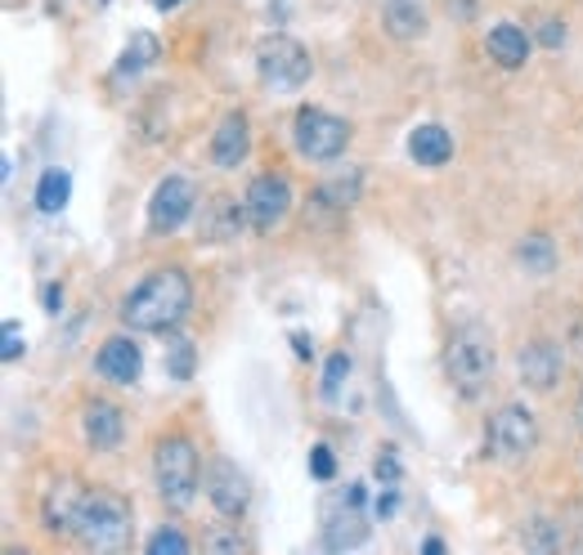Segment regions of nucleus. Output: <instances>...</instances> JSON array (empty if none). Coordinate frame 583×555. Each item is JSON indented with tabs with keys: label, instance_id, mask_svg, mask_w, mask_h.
Instances as JSON below:
<instances>
[{
	"label": "nucleus",
	"instance_id": "72a5a7b5",
	"mask_svg": "<svg viewBox=\"0 0 583 555\" xmlns=\"http://www.w3.org/2000/svg\"><path fill=\"white\" fill-rule=\"evenodd\" d=\"M292 345H296V355H301V359H310V355H314V350H310V336H301V331L292 336Z\"/></svg>",
	"mask_w": 583,
	"mask_h": 555
},
{
	"label": "nucleus",
	"instance_id": "ddd939ff",
	"mask_svg": "<svg viewBox=\"0 0 583 555\" xmlns=\"http://www.w3.org/2000/svg\"><path fill=\"white\" fill-rule=\"evenodd\" d=\"M95 368L112 385H136L140 381V368H144V355H140V345L131 336H108L104 350H99V359H95Z\"/></svg>",
	"mask_w": 583,
	"mask_h": 555
},
{
	"label": "nucleus",
	"instance_id": "39448f33",
	"mask_svg": "<svg viewBox=\"0 0 583 555\" xmlns=\"http://www.w3.org/2000/svg\"><path fill=\"white\" fill-rule=\"evenodd\" d=\"M256 73H261L270 90H301L314 73V63L296 36L274 32V36H261V45H256Z\"/></svg>",
	"mask_w": 583,
	"mask_h": 555
},
{
	"label": "nucleus",
	"instance_id": "20e7f679",
	"mask_svg": "<svg viewBox=\"0 0 583 555\" xmlns=\"http://www.w3.org/2000/svg\"><path fill=\"white\" fill-rule=\"evenodd\" d=\"M153 479L166 507L184 511L193 498H198V448H193L188 435H166L153 448Z\"/></svg>",
	"mask_w": 583,
	"mask_h": 555
},
{
	"label": "nucleus",
	"instance_id": "f257e3e1",
	"mask_svg": "<svg viewBox=\"0 0 583 555\" xmlns=\"http://www.w3.org/2000/svg\"><path fill=\"white\" fill-rule=\"evenodd\" d=\"M193 309V283L188 273L166 264L153 269L144 283L121 301V323L131 331H175Z\"/></svg>",
	"mask_w": 583,
	"mask_h": 555
},
{
	"label": "nucleus",
	"instance_id": "a878e982",
	"mask_svg": "<svg viewBox=\"0 0 583 555\" xmlns=\"http://www.w3.org/2000/svg\"><path fill=\"white\" fill-rule=\"evenodd\" d=\"M346 377H350V359L346 355H333L328 359V372H323V399H337V390H342Z\"/></svg>",
	"mask_w": 583,
	"mask_h": 555
},
{
	"label": "nucleus",
	"instance_id": "f03ea898",
	"mask_svg": "<svg viewBox=\"0 0 583 555\" xmlns=\"http://www.w3.org/2000/svg\"><path fill=\"white\" fill-rule=\"evenodd\" d=\"M498 350H494V331L485 323H463L444 345V377L453 381L463 399H481L494 381Z\"/></svg>",
	"mask_w": 583,
	"mask_h": 555
},
{
	"label": "nucleus",
	"instance_id": "f3484780",
	"mask_svg": "<svg viewBox=\"0 0 583 555\" xmlns=\"http://www.w3.org/2000/svg\"><path fill=\"white\" fill-rule=\"evenodd\" d=\"M409 157L418 162V166H444L449 157H453V139H449V130L444 126H435V121H427V126H418L413 134H409Z\"/></svg>",
	"mask_w": 583,
	"mask_h": 555
},
{
	"label": "nucleus",
	"instance_id": "9d476101",
	"mask_svg": "<svg viewBox=\"0 0 583 555\" xmlns=\"http://www.w3.org/2000/svg\"><path fill=\"white\" fill-rule=\"evenodd\" d=\"M368 537V515H364V483H350L337 511H328L323 520V542L333 551H355Z\"/></svg>",
	"mask_w": 583,
	"mask_h": 555
},
{
	"label": "nucleus",
	"instance_id": "1a4fd4ad",
	"mask_svg": "<svg viewBox=\"0 0 583 555\" xmlns=\"http://www.w3.org/2000/svg\"><path fill=\"white\" fill-rule=\"evenodd\" d=\"M242 211H247V220L261 229V233H270L274 225H283L288 220V211H292V184L283 179V175H256L251 179V188H247V197H242Z\"/></svg>",
	"mask_w": 583,
	"mask_h": 555
},
{
	"label": "nucleus",
	"instance_id": "7ed1b4c3",
	"mask_svg": "<svg viewBox=\"0 0 583 555\" xmlns=\"http://www.w3.org/2000/svg\"><path fill=\"white\" fill-rule=\"evenodd\" d=\"M90 551H121L131 542V502L108 493V489H86V502L77 511L73 529Z\"/></svg>",
	"mask_w": 583,
	"mask_h": 555
},
{
	"label": "nucleus",
	"instance_id": "b1692460",
	"mask_svg": "<svg viewBox=\"0 0 583 555\" xmlns=\"http://www.w3.org/2000/svg\"><path fill=\"white\" fill-rule=\"evenodd\" d=\"M166 372H171V381H188L193 377V345L184 336H175L166 345Z\"/></svg>",
	"mask_w": 583,
	"mask_h": 555
},
{
	"label": "nucleus",
	"instance_id": "cd10ccee",
	"mask_svg": "<svg viewBox=\"0 0 583 555\" xmlns=\"http://www.w3.org/2000/svg\"><path fill=\"white\" fill-rule=\"evenodd\" d=\"M19 355H23V327L14 318H6V345H0V359L14 363Z\"/></svg>",
	"mask_w": 583,
	"mask_h": 555
},
{
	"label": "nucleus",
	"instance_id": "412c9836",
	"mask_svg": "<svg viewBox=\"0 0 583 555\" xmlns=\"http://www.w3.org/2000/svg\"><path fill=\"white\" fill-rule=\"evenodd\" d=\"M153 63H158V36H149V32H136L131 41H126V50H121L117 77H140L144 67H153Z\"/></svg>",
	"mask_w": 583,
	"mask_h": 555
},
{
	"label": "nucleus",
	"instance_id": "c756f323",
	"mask_svg": "<svg viewBox=\"0 0 583 555\" xmlns=\"http://www.w3.org/2000/svg\"><path fill=\"white\" fill-rule=\"evenodd\" d=\"M539 41H543L548 50H557V45L565 41V28H561L557 19H543V28H539Z\"/></svg>",
	"mask_w": 583,
	"mask_h": 555
},
{
	"label": "nucleus",
	"instance_id": "aec40b11",
	"mask_svg": "<svg viewBox=\"0 0 583 555\" xmlns=\"http://www.w3.org/2000/svg\"><path fill=\"white\" fill-rule=\"evenodd\" d=\"M516 260L526 264V273L548 278V273L557 269V247H552V238H548V233H526L521 242H516Z\"/></svg>",
	"mask_w": 583,
	"mask_h": 555
},
{
	"label": "nucleus",
	"instance_id": "dca6fc26",
	"mask_svg": "<svg viewBox=\"0 0 583 555\" xmlns=\"http://www.w3.org/2000/svg\"><path fill=\"white\" fill-rule=\"evenodd\" d=\"M82 431H86V444H90V448H99V453L117 448V444H121V431H126L121 407L108 403V399H90V403L82 407Z\"/></svg>",
	"mask_w": 583,
	"mask_h": 555
},
{
	"label": "nucleus",
	"instance_id": "2eb2a0df",
	"mask_svg": "<svg viewBox=\"0 0 583 555\" xmlns=\"http://www.w3.org/2000/svg\"><path fill=\"white\" fill-rule=\"evenodd\" d=\"M82 502H86V483H77V479H58L54 489L45 493V502H41L45 529H50V533H73V529H77V511H82Z\"/></svg>",
	"mask_w": 583,
	"mask_h": 555
},
{
	"label": "nucleus",
	"instance_id": "6e6552de",
	"mask_svg": "<svg viewBox=\"0 0 583 555\" xmlns=\"http://www.w3.org/2000/svg\"><path fill=\"white\" fill-rule=\"evenodd\" d=\"M193 211H198V188H193V179L166 175L149 197V229L153 233H175Z\"/></svg>",
	"mask_w": 583,
	"mask_h": 555
},
{
	"label": "nucleus",
	"instance_id": "5701e85b",
	"mask_svg": "<svg viewBox=\"0 0 583 555\" xmlns=\"http://www.w3.org/2000/svg\"><path fill=\"white\" fill-rule=\"evenodd\" d=\"M359 184H364V179H359V171H342V175H333L328 184H319V193H314V197H319L323 206H333V211H346V206H355V202H359Z\"/></svg>",
	"mask_w": 583,
	"mask_h": 555
},
{
	"label": "nucleus",
	"instance_id": "4468645a",
	"mask_svg": "<svg viewBox=\"0 0 583 555\" xmlns=\"http://www.w3.org/2000/svg\"><path fill=\"white\" fill-rule=\"evenodd\" d=\"M251 153V126H247V112H225V121L216 126L212 134V162L220 171H238Z\"/></svg>",
	"mask_w": 583,
	"mask_h": 555
},
{
	"label": "nucleus",
	"instance_id": "393cba45",
	"mask_svg": "<svg viewBox=\"0 0 583 555\" xmlns=\"http://www.w3.org/2000/svg\"><path fill=\"white\" fill-rule=\"evenodd\" d=\"M144 551H149V555H184V551H188V537H184L180 529H158V533L149 537Z\"/></svg>",
	"mask_w": 583,
	"mask_h": 555
},
{
	"label": "nucleus",
	"instance_id": "f8f14e48",
	"mask_svg": "<svg viewBox=\"0 0 583 555\" xmlns=\"http://www.w3.org/2000/svg\"><path fill=\"white\" fill-rule=\"evenodd\" d=\"M516 368H521V385H530V390H539V394H548L557 381H561V368H565V355H561V345H552V340H530V345H521V355H516Z\"/></svg>",
	"mask_w": 583,
	"mask_h": 555
},
{
	"label": "nucleus",
	"instance_id": "e433bc0d",
	"mask_svg": "<svg viewBox=\"0 0 583 555\" xmlns=\"http://www.w3.org/2000/svg\"><path fill=\"white\" fill-rule=\"evenodd\" d=\"M579 426H583V394H579Z\"/></svg>",
	"mask_w": 583,
	"mask_h": 555
},
{
	"label": "nucleus",
	"instance_id": "6ab92c4d",
	"mask_svg": "<svg viewBox=\"0 0 583 555\" xmlns=\"http://www.w3.org/2000/svg\"><path fill=\"white\" fill-rule=\"evenodd\" d=\"M381 23H386V32H391L396 41H418V36H427V14H422L418 0H391Z\"/></svg>",
	"mask_w": 583,
	"mask_h": 555
},
{
	"label": "nucleus",
	"instance_id": "4be33fe9",
	"mask_svg": "<svg viewBox=\"0 0 583 555\" xmlns=\"http://www.w3.org/2000/svg\"><path fill=\"white\" fill-rule=\"evenodd\" d=\"M68 193H73V179H68V171H45L41 175V184H36V206L45 216H58L63 206H68Z\"/></svg>",
	"mask_w": 583,
	"mask_h": 555
},
{
	"label": "nucleus",
	"instance_id": "0eeeda50",
	"mask_svg": "<svg viewBox=\"0 0 583 555\" xmlns=\"http://www.w3.org/2000/svg\"><path fill=\"white\" fill-rule=\"evenodd\" d=\"M539 448V422L526 403H507L489 422V453L498 461H526Z\"/></svg>",
	"mask_w": 583,
	"mask_h": 555
},
{
	"label": "nucleus",
	"instance_id": "9b49d317",
	"mask_svg": "<svg viewBox=\"0 0 583 555\" xmlns=\"http://www.w3.org/2000/svg\"><path fill=\"white\" fill-rule=\"evenodd\" d=\"M207 498H212V507L225 520H238L247 511V502H251V483L229 457H216L212 461V479H207Z\"/></svg>",
	"mask_w": 583,
	"mask_h": 555
},
{
	"label": "nucleus",
	"instance_id": "c85d7f7f",
	"mask_svg": "<svg viewBox=\"0 0 583 555\" xmlns=\"http://www.w3.org/2000/svg\"><path fill=\"white\" fill-rule=\"evenodd\" d=\"M377 479L386 483V489H391V483L400 479V461L391 457V448H381V457H377Z\"/></svg>",
	"mask_w": 583,
	"mask_h": 555
},
{
	"label": "nucleus",
	"instance_id": "423d86ee",
	"mask_svg": "<svg viewBox=\"0 0 583 555\" xmlns=\"http://www.w3.org/2000/svg\"><path fill=\"white\" fill-rule=\"evenodd\" d=\"M292 144L310 162H337L350 144V121L333 117L328 108H301L292 121Z\"/></svg>",
	"mask_w": 583,
	"mask_h": 555
},
{
	"label": "nucleus",
	"instance_id": "473e14b6",
	"mask_svg": "<svg viewBox=\"0 0 583 555\" xmlns=\"http://www.w3.org/2000/svg\"><path fill=\"white\" fill-rule=\"evenodd\" d=\"M58 305H63V292H58V287H45V309L58 314Z\"/></svg>",
	"mask_w": 583,
	"mask_h": 555
},
{
	"label": "nucleus",
	"instance_id": "f704fd0d",
	"mask_svg": "<svg viewBox=\"0 0 583 555\" xmlns=\"http://www.w3.org/2000/svg\"><path fill=\"white\" fill-rule=\"evenodd\" d=\"M422 551H427V555H440V551H444V542H440V537H427V542H422Z\"/></svg>",
	"mask_w": 583,
	"mask_h": 555
},
{
	"label": "nucleus",
	"instance_id": "7c9ffc66",
	"mask_svg": "<svg viewBox=\"0 0 583 555\" xmlns=\"http://www.w3.org/2000/svg\"><path fill=\"white\" fill-rule=\"evenodd\" d=\"M444 6H449L453 19H472L476 14V0H444Z\"/></svg>",
	"mask_w": 583,
	"mask_h": 555
},
{
	"label": "nucleus",
	"instance_id": "bb28decb",
	"mask_svg": "<svg viewBox=\"0 0 583 555\" xmlns=\"http://www.w3.org/2000/svg\"><path fill=\"white\" fill-rule=\"evenodd\" d=\"M310 475L323 479V483H328V479L337 475V457H333L328 444H314V448H310Z\"/></svg>",
	"mask_w": 583,
	"mask_h": 555
},
{
	"label": "nucleus",
	"instance_id": "2f4dec72",
	"mask_svg": "<svg viewBox=\"0 0 583 555\" xmlns=\"http://www.w3.org/2000/svg\"><path fill=\"white\" fill-rule=\"evenodd\" d=\"M207 546H212V551H247V542H242V537H212Z\"/></svg>",
	"mask_w": 583,
	"mask_h": 555
},
{
	"label": "nucleus",
	"instance_id": "a211bd4d",
	"mask_svg": "<svg viewBox=\"0 0 583 555\" xmlns=\"http://www.w3.org/2000/svg\"><path fill=\"white\" fill-rule=\"evenodd\" d=\"M485 45H489V58L498 67H526V58H530V36L521 28H511V23H498Z\"/></svg>",
	"mask_w": 583,
	"mask_h": 555
},
{
	"label": "nucleus",
	"instance_id": "c9c22d12",
	"mask_svg": "<svg viewBox=\"0 0 583 555\" xmlns=\"http://www.w3.org/2000/svg\"><path fill=\"white\" fill-rule=\"evenodd\" d=\"M180 6H184V0H153V10H162V14L166 10H180Z\"/></svg>",
	"mask_w": 583,
	"mask_h": 555
}]
</instances>
